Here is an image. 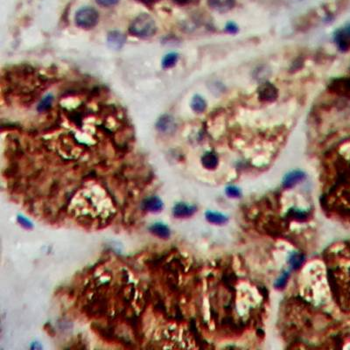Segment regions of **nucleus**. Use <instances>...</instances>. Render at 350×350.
I'll return each mask as SVG.
<instances>
[{"instance_id":"20","label":"nucleus","mask_w":350,"mask_h":350,"mask_svg":"<svg viewBox=\"0 0 350 350\" xmlns=\"http://www.w3.org/2000/svg\"><path fill=\"white\" fill-rule=\"evenodd\" d=\"M173 1L178 6H189V5L199 3L200 0H173Z\"/></svg>"},{"instance_id":"25","label":"nucleus","mask_w":350,"mask_h":350,"mask_svg":"<svg viewBox=\"0 0 350 350\" xmlns=\"http://www.w3.org/2000/svg\"><path fill=\"white\" fill-rule=\"evenodd\" d=\"M286 279H287V274H285V276H283L281 279L278 280V282L276 283V285L279 287V288H281L284 285H285V282H286Z\"/></svg>"},{"instance_id":"15","label":"nucleus","mask_w":350,"mask_h":350,"mask_svg":"<svg viewBox=\"0 0 350 350\" xmlns=\"http://www.w3.org/2000/svg\"><path fill=\"white\" fill-rule=\"evenodd\" d=\"M179 59V56L176 53H170L165 56L162 61V67L164 68H173Z\"/></svg>"},{"instance_id":"11","label":"nucleus","mask_w":350,"mask_h":350,"mask_svg":"<svg viewBox=\"0 0 350 350\" xmlns=\"http://www.w3.org/2000/svg\"><path fill=\"white\" fill-rule=\"evenodd\" d=\"M174 122L169 116H162L157 123V129L161 132H169L174 130Z\"/></svg>"},{"instance_id":"18","label":"nucleus","mask_w":350,"mask_h":350,"mask_svg":"<svg viewBox=\"0 0 350 350\" xmlns=\"http://www.w3.org/2000/svg\"><path fill=\"white\" fill-rule=\"evenodd\" d=\"M304 263V256L301 254H294L290 259V263L293 269H299Z\"/></svg>"},{"instance_id":"21","label":"nucleus","mask_w":350,"mask_h":350,"mask_svg":"<svg viewBox=\"0 0 350 350\" xmlns=\"http://www.w3.org/2000/svg\"><path fill=\"white\" fill-rule=\"evenodd\" d=\"M227 194L230 197H238L240 196V191H239L238 189H236L235 186H229L227 189Z\"/></svg>"},{"instance_id":"3","label":"nucleus","mask_w":350,"mask_h":350,"mask_svg":"<svg viewBox=\"0 0 350 350\" xmlns=\"http://www.w3.org/2000/svg\"><path fill=\"white\" fill-rule=\"evenodd\" d=\"M258 99L263 102H273L279 97V90L271 83H263L257 90Z\"/></svg>"},{"instance_id":"10","label":"nucleus","mask_w":350,"mask_h":350,"mask_svg":"<svg viewBox=\"0 0 350 350\" xmlns=\"http://www.w3.org/2000/svg\"><path fill=\"white\" fill-rule=\"evenodd\" d=\"M150 232L160 238L167 239L170 236V229L162 223H155L150 227Z\"/></svg>"},{"instance_id":"1","label":"nucleus","mask_w":350,"mask_h":350,"mask_svg":"<svg viewBox=\"0 0 350 350\" xmlns=\"http://www.w3.org/2000/svg\"><path fill=\"white\" fill-rule=\"evenodd\" d=\"M156 30L157 28L154 19L146 13L138 16L131 22L129 28V32L131 35L141 39L152 37L156 33Z\"/></svg>"},{"instance_id":"17","label":"nucleus","mask_w":350,"mask_h":350,"mask_svg":"<svg viewBox=\"0 0 350 350\" xmlns=\"http://www.w3.org/2000/svg\"><path fill=\"white\" fill-rule=\"evenodd\" d=\"M52 102H53V96L48 95L40 102V104L38 106V111L41 112H46L51 107Z\"/></svg>"},{"instance_id":"22","label":"nucleus","mask_w":350,"mask_h":350,"mask_svg":"<svg viewBox=\"0 0 350 350\" xmlns=\"http://www.w3.org/2000/svg\"><path fill=\"white\" fill-rule=\"evenodd\" d=\"M225 29H226L227 32H229V34H236V32L238 31L237 25L232 23V22L231 23H228Z\"/></svg>"},{"instance_id":"5","label":"nucleus","mask_w":350,"mask_h":350,"mask_svg":"<svg viewBox=\"0 0 350 350\" xmlns=\"http://www.w3.org/2000/svg\"><path fill=\"white\" fill-rule=\"evenodd\" d=\"M335 41L338 48L341 52H347L350 50V25H344L338 29L335 34Z\"/></svg>"},{"instance_id":"2","label":"nucleus","mask_w":350,"mask_h":350,"mask_svg":"<svg viewBox=\"0 0 350 350\" xmlns=\"http://www.w3.org/2000/svg\"><path fill=\"white\" fill-rule=\"evenodd\" d=\"M99 19V14L93 7H83L78 10L77 13L74 17V22L78 28L90 30L95 28Z\"/></svg>"},{"instance_id":"7","label":"nucleus","mask_w":350,"mask_h":350,"mask_svg":"<svg viewBox=\"0 0 350 350\" xmlns=\"http://www.w3.org/2000/svg\"><path fill=\"white\" fill-rule=\"evenodd\" d=\"M143 208L144 210L151 213H157L162 210L163 208V203L158 197H150L143 202Z\"/></svg>"},{"instance_id":"23","label":"nucleus","mask_w":350,"mask_h":350,"mask_svg":"<svg viewBox=\"0 0 350 350\" xmlns=\"http://www.w3.org/2000/svg\"><path fill=\"white\" fill-rule=\"evenodd\" d=\"M18 221H19V223L21 224L22 226L25 227V229H31L32 223L28 219H25L23 217H18Z\"/></svg>"},{"instance_id":"16","label":"nucleus","mask_w":350,"mask_h":350,"mask_svg":"<svg viewBox=\"0 0 350 350\" xmlns=\"http://www.w3.org/2000/svg\"><path fill=\"white\" fill-rule=\"evenodd\" d=\"M206 217H207L208 222H210L212 223H217V224H223L227 221L226 217L223 216V214H218V213H213V212L207 213Z\"/></svg>"},{"instance_id":"12","label":"nucleus","mask_w":350,"mask_h":350,"mask_svg":"<svg viewBox=\"0 0 350 350\" xmlns=\"http://www.w3.org/2000/svg\"><path fill=\"white\" fill-rule=\"evenodd\" d=\"M218 158L214 152H207L203 155L202 158V163L205 168L208 170H214L218 166Z\"/></svg>"},{"instance_id":"4","label":"nucleus","mask_w":350,"mask_h":350,"mask_svg":"<svg viewBox=\"0 0 350 350\" xmlns=\"http://www.w3.org/2000/svg\"><path fill=\"white\" fill-rule=\"evenodd\" d=\"M329 90L335 95L350 96V78L341 77L333 80L329 84Z\"/></svg>"},{"instance_id":"24","label":"nucleus","mask_w":350,"mask_h":350,"mask_svg":"<svg viewBox=\"0 0 350 350\" xmlns=\"http://www.w3.org/2000/svg\"><path fill=\"white\" fill-rule=\"evenodd\" d=\"M136 1L139 3L143 4V5H146V6H152V5L158 2L159 0H136Z\"/></svg>"},{"instance_id":"14","label":"nucleus","mask_w":350,"mask_h":350,"mask_svg":"<svg viewBox=\"0 0 350 350\" xmlns=\"http://www.w3.org/2000/svg\"><path fill=\"white\" fill-rule=\"evenodd\" d=\"M109 43L113 47H121L124 43V38L118 32H112L108 37Z\"/></svg>"},{"instance_id":"19","label":"nucleus","mask_w":350,"mask_h":350,"mask_svg":"<svg viewBox=\"0 0 350 350\" xmlns=\"http://www.w3.org/2000/svg\"><path fill=\"white\" fill-rule=\"evenodd\" d=\"M97 4L102 7H112L116 6L119 0H96Z\"/></svg>"},{"instance_id":"9","label":"nucleus","mask_w":350,"mask_h":350,"mask_svg":"<svg viewBox=\"0 0 350 350\" xmlns=\"http://www.w3.org/2000/svg\"><path fill=\"white\" fill-rule=\"evenodd\" d=\"M196 207L189 206L184 203H179L175 205L174 208V216L176 217H191L196 212Z\"/></svg>"},{"instance_id":"6","label":"nucleus","mask_w":350,"mask_h":350,"mask_svg":"<svg viewBox=\"0 0 350 350\" xmlns=\"http://www.w3.org/2000/svg\"><path fill=\"white\" fill-rule=\"evenodd\" d=\"M208 4L212 9L220 13H225L235 7L236 0H208Z\"/></svg>"},{"instance_id":"8","label":"nucleus","mask_w":350,"mask_h":350,"mask_svg":"<svg viewBox=\"0 0 350 350\" xmlns=\"http://www.w3.org/2000/svg\"><path fill=\"white\" fill-rule=\"evenodd\" d=\"M305 178V174L301 171H293L289 173L284 179L283 181V186L286 187V189H290L292 186H295L296 184L301 182V180H304Z\"/></svg>"},{"instance_id":"13","label":"nucleus","mask_w":350,"mask_h":350,"mask_svg":"<svg viewBox=\"0 0 350 350\" xmlns=\"http://www.w3.org/2000/svg\"><path fill=\"white\" fill-rule=\"evenodd\" d=\"M191 108L196 113H202L207 108V103L202 96L196 95L191 101Z\"/></svg>"}]
</instances>
